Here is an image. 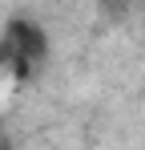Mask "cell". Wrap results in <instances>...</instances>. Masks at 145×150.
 <instances>
[{"mask_svg": "<svg viewBox=\"0 0 145 150\" xmlns=\"http://www.w3.org/2000/svg\"><path fill=\"white\" fill-rule=\"evenodd\" d=\"M48 57V33L28 16H12L0 33V73L8 81H28Z\"/></svg>", "mask_w": 145, "mask_h": 150, "instance_id": "6da1fadb", "label": "cell"}, {"mask_svg": "<svg viewBox=\"0 0 145 150\" xmlns=\"http://www.w3.org/2000/svg\"><path fill=\"white\" fill-rule=\"evenodd\" d=\"M97 4H101V12H105L109 21H125L129 8H133V0H97Z\"/></svg>", "mask_w": 145, "mask_h": 150, "instance_id": "7a4b0ae2", "label": "cell"}, {"mask_svg": "<svg viewBox=\"0 0 145 150\" xmlns=\"http://www.w3.org/2000/svg\"><path fill=\"white\" fill-rule=\"evenodd\" d=\"M0 150H16V146H12V142H4V138H0Z\"/></svg>", "mask_w": 145, "mask_h": 150, "instance_id": "3957f363", "label": "cell"}]
</instances>
